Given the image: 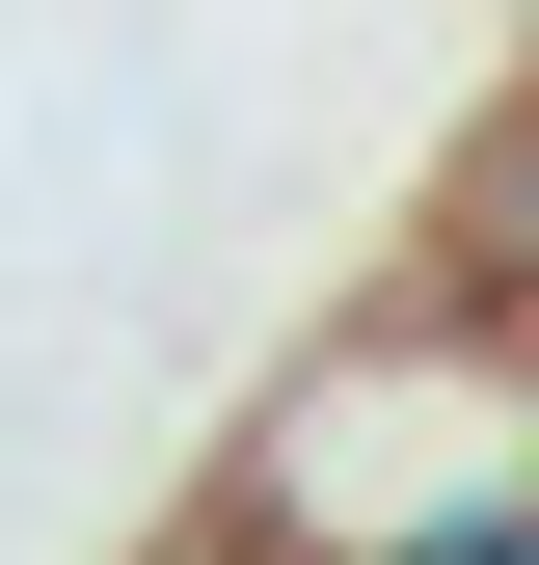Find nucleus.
Returning a JSON list of instances; mask_svg holds the SVG:
<instances>
[]
</instances>
